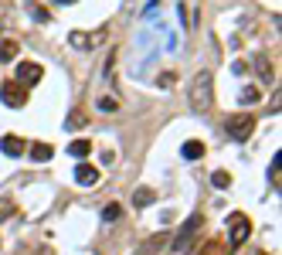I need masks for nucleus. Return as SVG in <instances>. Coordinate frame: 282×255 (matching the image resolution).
<instances>
[{
  "label": "nucleus",
  "instance_id": "f257e3e1",
  "mask_svg": "<svg viewBox=\"0 0 282 255\" xmlns=\"http://www.w3.org/2000/svg\"><path fill=\"white\" fill-rule=\"evenodd\" d=\"M187 102H191L194 112H207L215 106V75L211 72H197L187 89Z\"/></svg>",
  "mask_w": 282,
  "mask_h": 255
},
{
  "label": "nucleus",
  "instance_id": "f03ea898",
  "mask_svg": "<svg viewBox=\"0 0 282 255\" xmlns=\"http://www.w3.org/2000/svg\"><path fill=\"white\" fill-rule=\"evenodd\" d=\"M225 130L231 140H249V133L255 130V116L252 112H231L225 119Z\"/></svg>",
  "mask_w": 282,
  "mask_h": 255
},
{
  "label": "nucleus",
  "instance_id": "7ed1b4c3",
  "mask_svg": "<svg viewBox=\"0 0 282 255\" xmlns=\"http://www.w3.org/2000/svg\"><path fill=\"white\" fill-rule=\"evenodd\" d=\"M252 232V221L241 214V211H235L231 218H228V245L231 248H238V245H245V238H249Z\"/></svg>",
  "mask_w": 282,
  "mask_h": 255
},
{
  "label": "nucleus",
  "instance_id": "20e7f679",
  "mask_svg": "<svg viewBox=\"0 0 282 255\" xmlns=\"http://www.w3.org/2000/svg\"><path fill=\"white\" fill-rule=\"evenodd\" d=\"M201 225H204L201 214H191V218H187V221L181 225L177 238H173V252H187V248H191V242H194V235L201 232Z\"/></svg>",
  "mask_w": 282,
  "mask_h": 255
},
{
  "label": "nucleus",
  "instance_id": "39448f33",
  "mask_svg": "<svg viewBox=\"0 0 282 255\" xmlns=\"http://www.w3.org/2000/svg\"><path fill=\"white\" fill-rule=\"evenodd\" d=\"M0 99H4V106H11V109H21L24 102H27V89H24L21 82H4L0 85Z\"/></svg>",
  "mask_w": 282,
  "mask_h": 255
},
{
  "label": "nucleus",
  "instance_id": "423d86ee",
  "mask_svg": "<svg viewBox=\"0 0 282 255\" xmlns=\"http://www.w3.org/2000/svg\"><path fill=\"white\" fill-rule=\"evenodd\" d=\"M41 75H45V68L38 65V61H21V65H17V78H14V82H21L24 89H27V85H34V82H41Z\"/></svg>",
  "mask_w": 282,
  "mask_h": 255
},
{
  "label": "nucleus",
  "instance_id": "0eeeda50",
  "mask_svg": "<svg viewBox=\"0 0 282 255\" xmlns=\"http://www.w3.org/2000/svg\"><path fill=\"white\" fill-rule=\"evenodd\" d=\"M68 41H72V48H85V51H89V48H95V45H102V41H105V34H102V31H95V34L72 31V38H68Z\"/></svg>",
  "mask_w": 282,
  "mask_h": 255
},
{
  "label": "nucleus",
  "instance_id": "6e6552de",
  "mask_svg": "<svg viewBox=\"0 0 282 255\" xmlns=\"http://www.w3.org/2000/svg\"><path fill=\"white\" fill-rule=\"evenodd\" d=\"M0 150H4L7 156H21L24 150H27V146H24V140H21L17 133H7L4 140H0Z\"/></svg>",
  "mask_w": 282,
  "mask_h": 255
},
{
  "label": "nucleus",
  "instance_id": "1a4fd4ad",
  "mask_svg": "<svg viewBox=\"0 0 282 255\" xmlns=\"http://www.w3.org/2000/svg\"><path fill=\"white\" fill-rule=\"evenodd\" d=\"M75 180H79V184H85V187H92V184L99 180V170H95V167H89V164H79V167H75Z\"/></svg>",
  "mask_w": 282,
  "mask_h": 255
},
{
  "label": "nucleus",
  "instance_id": "9d476101",
  "mask_svg": "<svg viewBox=\"0 0 282 255\" xmlns=\"http://www.w3.org/2000/svg\"><path fill=\"white\" fill-rule=\"evenodd\" d=\"M68 153L75 156V160H85V156L92 153V143L89 140H72V143H68Z\"/></svg>",
  "mask_w": 282,
  "mask_h": 255
},
{
  "label": "nucleus",
  "instance_id": "9b49d317",
  "mask_svg": "<svg viewBox=\"0 0 282 255\" xmlns=\"http://www.w3.org/2000/svg\"><path fill=\"white\" fill-rule=\"evenodd\" d=\"M55 156V146L51 143H34L31 146V160H38V164H45V160H51Z\"/></svg>",
  "mask_w": 282,
  "mask_h": 255
},
{
  "label": "nucleus",
  "instance_id": "f8f14e48",
  "mask_svg": "<svg viewBox=\"0 0 282 255\" xmlns=\"http://www.w3.org/2000/svg\"><path fill=\"white\" fill-rule=\"evenodd\" d=\"M153 201H157V194H153L150 187H136L133 190V204H136V208H150Z\"/></svg>",
  "mask_w": 282,
  "mask_h": 255
},
{
  "label": "nucleus",
  "instance_id": "ddd939ff",
  "mask_svg": "<svg viewBox=\"0 0 282 255\" xmlns=\"http://www.w3.org/2000/svg\"><path fill=\"white\" fill-rule=\"evenodd\" d=\"M14 58H17V41L0 38V61H14Z\"/></svg>",
  "mask_w": 282,
  "mask_h": 255
},
{
  "label": "nucleus",
  "instance_id": "4468645a",
  "mask_svg": "<svg viewBox=\"0 0 282 255\" xmlns=\"http://www.w3.org/2000/svg\"><path fill=\"white\" fill-rule=\"evenodd\" d=\"M181 153L187 156V160H201V156H204V143H197V140H187V143L181 146Z\"/></svg>",
  "mask_w": 282,
  "mask_h": 255
},
{
  "label": "nucleus",
  "instance_id": "2eb2a0df",
  "mask_svg": "<svg viewBox=\"0 0 282 255\" xmlns=\"http://www.w3.org/2000/svg\"><path fill=\"white\" fill-rule=\"evenodd\" d=\"M177 11H181V24H184V31H191L194 21H197V14H191V7H187V4H177Z\"/></svg>",
  "mask_w": 282,
  "mask_h": 255
},
{
  "label": "nucleus",
  "instance_id": "dca6fc26",
  "mask_svg": "<svg viewBox=\"0 0 282 255\" xmlns=\"http://www.w3.org/2000/svg\"><path fill=\"white\" fill-rule=\"evenodd\" d=\"M170 238H167V232L163 235H153V238H147V242H143V252H157L160 245H167Z\"/></svg>",
  "mask_w": 282,
  "mask_h": 255
},
{
  "label": "nucleus",
  "instance_id": "f3484780",
  "mask_svg": "<svg viewBox=\"0 0 282 255\" xmlns=\"http://www.w3.org/2000/svg\"><path fill=\"white\" fill-rule=\"evenodd\" d=\"M255 68H259V75L265 78V82H272V65H269V58H265V55L255 58Z\"/></svg>",
  "mask_w": 282,
  "mask_h": 255
},
{
  "label": "nucleus",
  "instance_id": "a211bd4d",
  "mask_svg": "<svg viewBox=\"0 0 282 255\" xmlns=\"http://www.w3.org/2000/svg\"><path fill=\"white\" fill-rule=\"evenodd\" d=\"M119 214H123V208L113 201V204H105V208H102V221H116Z\"/></svg>",
  "mask_w": 282,
  "mask_h": 255
},
{
  "label": "nucleus",
  "instance_id": "6ab92c4d",
  "mask_svg": "<svg viewBox=\"0 0 282 255\" xmlns=\"http://www.w3.org/2000/svg\"><path fill=\"white\" fill-rule=\"evenodd\" d=\"M65 126H68V130H82V126H85V112L75 109V112H72V116L65 119Z\"/></svg>",
  "mask_w": 282,
  "mask_h": 255
},
{
  "label": "nucleus",
  "instance_id": "aec40b11",
  "mask_svg": "<svg viewBox=\"0 0 282 255\" xmlns=\"http://www.w3.org/2000/svg\"><path fill=\"white\" fill-rule=\"evenodd\" d=\"M14 211H17V204H14L11 198H0V221H4V218H11Z\"/></svg>",
  "mask_w": 282,
  "mask_h": 255
},
{
  "label": "nucleus",
  "instance_id": "412c9836",
  "mask_svg": "<svg viewBox=\"0 0 282 255\" xmlns=\"http://www.w3.org/2000/svg\"><path fill=\"white\" fill-rule=\"evenodd\" d=\"M27 14H31L38 24H45V21H48V11H45V7H38V4H27Z\"/></svg>",
  "mask_w": 282,
  "mask_h": 255
},
{
  "label": "nucleus",
  "instance_id": "4be33fe9",
  "mask_svg": "<svg viewBox=\"0 0 282 255\" xmlns=\"http://www.w3.org/2000/svg\"><path fill=\"white\" fill-rule=\"evenodd\" d=\"M211 184H215V187H228V184H231V174H225V170H215V174H211Z\"/></svg>",
  "mask_w": 282,
  "mask_h": 255
},
{
  "label": "nucleus",
  "instance_id": "5701e85b",
  "mask_svg": "<svg viewBox=\"0 0 282 255\" xmlns=\"http://www.w3.org/2000/svg\"><path fill=\"white\" fill-rule=\"evenodd\" d=\"M197 255H225V248H221V242H207Z\"/></svg>",
  "mask_w": 282,
  "mask_h": 255
},
{
  "label": "nucleus",
  "instance_id": "b1692460",
  "mask_svg": "<svg viewBox=\"0 0 282 255\" xmlns=\"http://www.w3.org/2000/svg\"><path fill=\"white\" fill-rule=\"evenodd\" d=\"M99 109H102V112H116V109H119V102L105 95V99H99Z\"/></svg>",
  "mask_w": 282,
  "mask_h": 255
},
{
  "label": "nucleus",
  "instance_id": "393cba45",
  "mask_svg": "<svg viewBox=\"0 0 282 255\" xmlns=\"http://www.w3.org/2000/svg\"><path fill=\"white\" fill-rule=\"evenodd\" d=\"M241 102H259V89H245L241 92Z\"/></svg>",
  "mask_w": 282,
  "mask_h": 255
},
{
  "label": "nucleus",
  "instance_id": "a878e982",
  "mask_svg": "<svg viewBox=\"0 0 282 255\" xmlns=\"http://www.w3.org/2000/svg\"><path fill=\"white\" fill-rule=\"evenodd\" d=\"M4 17H7V4H0V27H4Z\"/></svg>",
  "mask_w": 282,
  "mask_h": 255
},
{
  "label": "nucleus",
  "instance_id": "bb28decb",
  "mask_svg": "<svg viewBox=\"0 0 282 255\" xmlns=\"http://www.w3.org/2000/svg\"><path fill=\"white\" fill-rule=\"evenodd\" d=\"M51 4H79V0H51Z\"/></svg>",
  "mask_w": 282,
  "mask_h": 255
}]
</instances>
